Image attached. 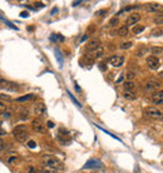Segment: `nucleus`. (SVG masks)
Instances as JSON below:
<instances>
[{
	"label": "nucleus",
	"instance_id": "2f4dec72",
	"mask_svg": "<svg viewBox=\"0 0 163 173\" xmlns=\"http://www.w3.org/2000/svg\"><path fill=\"white\" fill-rule=\"evenodd\" d=\"M0 19H3V20H4V23H5V24H6V25H8V26H10V28H11V29H15V30H18V28H16L15 25H13V24L10 23V22H8V20H6V19H4V18H3L1 15H0Z\"/></svg>",
	"mask_w": 163,
	"mask_h": 173
},
{
	"label": "nucleus",
	"instance_id": "dca6fc26",
	"mask_svg": "<svg viewBox=\"0 0 163 173\" xmlns=\"http://www.w3.org/2000/svg\"><path fill=\"white\" fill-rule=\"evenodd\" d=\"M99 47H100V40L99 39H93V40H91L88 43V45H87V50L92 51V50H94V49H97V48H99Z\"/></svg>",
	"mask_w": 163,
	"mask_h": 173
},
{
	"label": "nucleus",
	"instance_id": "f704fd0d",
	"mask_svg": "<svg viewBox=\"0 0 163 173\" xmlns=\"http://www.w3.org/2000/svg\"><path fill=\"white\" fill-rule=\"evenodd\" d=\"M5 109H6V105L3 102H0V114H4L5 113Z\"/></svg>",
	"mask_w": 163,
	"mask_h": 173
},
{
	"label": "nucleus",
	"instance_id": "a19ab883",
	"mask_svg": "<svg viewBox=\"0 0 163 173\" xmlns=\"http://www.w3.org/2000/svg\"><path fill=\"white\" fill-rule=\"evenodd\" d=\"M35 6H38V8H43L44 4H43V3H40V1H38V3H35Z\"/></svg>",
	"mask_w": 163,
	"mask_h": 173
},
{
	"label": "nucleus",
	"instance_id": "5701e85b",
	"mask_svg": "<svg viewBox=\"0 0 163 173\" xmlns=\"http://www.w3.org/2000/svg\"><path fill=\"white\" fill-rule=\"evenodd\" d=\"M123 86H124V91H133V89H134V83L127 80V82L123 83Z\"/></svg>",
	"mask_w": 163,
	"mask_h": 173
},
{
	"label": "nucleus",
	"instance_id": "9d476101",
	"mask_svg": "<svg viewBox=\"0 0 163 173\" xmlns=\"http://www.w3.org/2000/svg\"><path fill=\"white\" fill-rule=\"evenodd\" d=\"M152 102L153 104H163V91H157L152 94Z\"/></svg>",
	"mask_w": 163,
	"mask_h": 173
},
{
	"label": "nucleus",
	"instance_id": "8fccbe9b",
	"mask_svg": "<svg viewBox=\"0 0 163 173\" xmlns=\"http://www.w3.org/2000/svg\"><path fill=\"white\" fill-rule=\"evenodd\" d=\"M87 39H88V35H84V36L82 38V40H80V41H82V43H83V41H84V40H87Z\"/></svg>",
	"mask_w": 163,
	"mask_h": 173
},
{
	"label": "nucleus",
	"instance_id": "473e14b6",
	"mask_svg": "<svg viewBox=\"0 0 163 173\" xmlns=\"http://www.w3.org/2000/svg\"><path fill=\"white\" fill-rule=\"evenodd\" d=\"M153 22H154V24H163V16L157 15V16H156V18L153 19Z\"/></svg>",
	"mask_w": 163,
	"mask_h": 173
},
{
	"label": "nucleus",
	"instance_id": "cd10ccee",
	"mask_svg": "<svg viewBox=\"0 0 163 173\" xmlns=\"http://www.w3.org/2000/svg\"><path fill=\"white\" fill-rule=\"evenodd\" d=\"M67 93H68V95H69V97H70V99L73 100V102H74V104H75V105H78V107H79V108H82V104H80V103H79V102H78V100H77V99H75V98H74V97H73V94H72V93H70V92H67Z\"/></svg>",
	"mask_w": 163,
	"mask_h": 173
},
{
	"label": "nucleus",
	"instance_id": "aec40b11",
	"mask_svg": "<svg viewBox=\"0 0 163 173\" xmlns=\"http://www.w3.org/2000/svg\"><path fill=\"white\" fill-rule=\"evenodd\" d=\"M54 53H55V58H57V60H58V63L60 67H63V63H64V60H63V57H62V53H60V50L59 49H55L54 50Z\"/></svg>",
	"mask_w": 163,
	"mask_h": 173
},
{
	"label": "nucleus",
	"instance_id": "7ed1b4c3",
	"mask_svg": "<svg viewBox=\"0 0 163 173\" xmlns=\"http://www.w3.org/2000/svg\"><path fill=\"white\" fill-rule=\"evenodd\" d=\"M0 89L1 91H6V92H16L19 89V85L14 82L0 79Z\"/></svg>",
	"mask_w": 163,
	"mask_h": 173
},
{
	"label": "nucleus",
	"instance_id": "b1692460",
	"mask_svg": "<svg viewBox=\"0 0 163 173\" xmlns=\"http://www.w3.org/2000/svg\"><path fill=\"white\" fill-rule=\"evenodd\" d=\"M132 45H133V43H132V41H124V43L120 44V49H123V50L129 49V48H132Z\"/></svg>",
	"mask_w": 163,
	"mask_h": 173
},
{
	"label": "nucleus",
	"instance_id": "20e7f679",
	"mask_svg": "<svg viewBox=\"0 0 163 173\" xmlns=\"http://www.w3.org/2000/svg\"><path fill=\"white\" fill-rule=\"evenodd\" d=\"M144 113H145V116L149 117L152 119H162L163 118V112L157 109L156 107H148V108H145Z\"/></svg>",
	"mask_w": 163,
	"mask_h": 173
},
{
	"label": "nucleus",
	"instance_id": "f3484780",
	"mask_svg": "<svg viewBox=\"0 0 163 173\" xmlns=\"http://www.w3.org/2000/svg\"><path fill=\"white\" fill-rule=\"evenodd\" d=\"M123 98L127 99V100H136L137 98V94L134 93L133 91H124L123 93Z\"/></svg>",
	"mask_w": 163,
	"mask_h": 173
},
{
	"label": "nucleus",
	"instance_id": "79ce46f5",
	"mask_svg": "<svg viewBox=\"0 0 163 173\" xmlns=\"http://www.w3.org/2000/svg\"><path fill=\"white\" fill-rule=\"evenodd\" d=\"M29 173H38V172H37V169H35V168L29 167Z\"/></svg>",
	"mask_w": 163,
	"mask_h": 173
},
{
	"label": "nucleus",
	"instance_id": "a211bd4d",
	"mask_svg": "<svg viewBox=\"0 0 163 173\" xmlns=\"http://www.w3.org/2000/svg\"><path fill=\"white\" fill-rule=\"evenodd\" d=\"M128 33H129V29H128L127 25L126 26H120L119 29H118V32H117V34L119 36H126V35H128Z\"/></svg>",
	"mask_w": 163,
	"mask_h": 173
},
{
	"label": "nucleus",
	"instance_id": "58836bf2",
	"mask_svg": "<svg viewBox=\"0 0 163 173\" xmlns=\"http://www.w3.org/2000/svg\"><path fill=\"white\" fill-rule=\"evenodd\" d=\"M4 148H5V143H4V141L0 139V152L4 149Z\"/></svg>",
	"mask_w": 163,
	"mask_h": 173
},
{
	"label": "nucleus",
	"instance_id": "c9c22d12",
	"mask_svg": "<svg viewBox=\"0 0 163 173\" xmlns=\"http://www.w3.org/2000/svg\"><path fill=\"white\" fill-rule=\"evenodd\" d=\"M118 24V18H113V19H110V22H109V25L110 26H116Z\"/></svg>",
	"mask_w": 163,
	"mask_h": 173
},
{
	"label": "nucleus",
	"instance_id": "603ef678",
	"mask_svg": "<svg viewBox=\"0 0 163 173\" xmlns=\"http://www.w3.org/2000/svg\"><path fill=\"white\" fill-rule=\"evenodd\" d=\"M158 15H161V16H163V10H162V11H161V13L158 14Z\"/></svg>",
	"mask_w": 163,
	"mask_h": 173
},
{
	"label": "nucleus",
	"instance_id": "f03ea898",
	"mask_svg": "<svg viewBox=\"0 0 163 173\" xmlns=\"http://www.w3.org/2000/svg\"><path fill=\"white\" fill-rule=\"evenodd\" d=\"M43 164H44V167H49V168L57 169V171L64 169V164L62 163L58 158L53 157V155H45V157L43 158Z\"/></svg>",
	"mask_w": 163,
	"mask_h": 173
},
{
	"label": "nucleus",
	"instance_id": "393cba45",
	"mask_svg": "<svg viewBox=\"0 0 163 173\" xmlns=\"http://www.w3.org/2000/svg\"><path fill=\"white\" fill-rule=\"evenodd\" d=\"M144 30V26H142V25H137V26H134L133 28V33L134 34H139V33H142Z\"/></svg>",
	"mask_w": 163,
	"mask_h": 173
},
{
	"label": "nucleus",
	"instance_id": "6e6552de",
	"mask_svg": "<svg viewBox=\"0 0 163 173\" xmlns=\"http://www.w3.org/2000/svg\"><path fill=\"white\" fill-rule=\"evenodd\" d=\"M109 63H110V65H113V67L119 68V67H122L124 63V58L120 57V55H113V57L110 58Z\"/></svg>",
	"mask_w": 163,
	"mask_h": 173
},
{
	"label": "nucleus",
	"instance_id": "3c124183",
	"mask_svg": "<svg viewBox=\"0 0 163 173\" xmlns=\"http://www.w3.org/2000/svg\"><path fill=\"white\" fill-rule=\"evenodd\" d=\"M75 89H77L78 92H80V91H82V89H80V86H79L78 84H75Z\"/></svg>",
	"mask_w": 163,
	"mask_h": 173
},
{
	"label": "nucleus",
	"instance_id": "f257e3e1",
	"mask_svg": "<svg viewBox=\"0 0 163 173\" xmlns=\"http://www.w3.org/2000/svg\"><path fill=\"white\" fill-rule=\"evenodd\" d=\"M13 134H14V137H15V139L20 142V143L26 142L28 138H29V133L26 132V127L24 126V124H19V126L14 127Z\"/></svg>",
	"mask_w": 163,
	"mask_h": 173
},
{
	"label": "nucleus",
	"instance_id": "4c0bfd02",
	"mask_svg": "<svg viewBox=\"0 0 163 173\" xmlns=\"http://www.w3.org/2000/svg\"><path fill=\"white\" fill-rule=\"evenodd\" d=\"M6 134V130L4 128H1V123H0V136H5Z\"/></svg>",
	"mask_w": 163,
	"mask_h": 173
},
{
	"label": "nucleus",
	"instance_id": "9b49d317",
	"mask_svg": "<svg viewBox=\"0 0 163 173\" xmlns=\"http://www.w3.org/2000/svg\"><path fill=\"white\" fill-rule=\"evenodd\" d=\"M32 127H33V129L35 130V132H38V133H43L44 132V124H43V122H41L39 118H37V119L33 120V122H32Z\"/></svg>",
	"mask_w": 163,
	"mask_h": 173
},
{
	"label": "nucleus",
	"instance_id": "4468645a",
	"mask_svg": "<svg viewBox=\"0 0 163 173\" xmlns=\"http://www.w3.org/2000/svg\"><path fill=\"white\" fill-rule=\"evenodd\" d=\"M139 20H141V15L137 13H134V14H131V15L128 16L126 23H127V25H134V24H137Z\"/></svg>",
	"mask_w": 163,
	"mask_h": 173
},
{
	"label": "nucleus",
	"instance_id": "72a5a7b5",
	"mask_svg": "<svg viewBox=\"0 0 163 173\" xmlns=\"http://www.w3.org/2000/svg\"><path fill=\"white\" fill-rule=\"evenodd\" d=\"M20 118L24 119V120H26L28 118H29V114H28V110H23V112H22V116H20Z\"/></svg>",
	"mask_w": 163,
	"mask_h": 173
},
{
	"label": "nucleus",
	"instance_id": "6ab92c4d",
	"mask_svg": "<svg viewBox=\"0 0 163 173\" xmlns=\"http://www.w3.org/2000/svg\"><path fill=\"white\" fill-rule=\"evenodd\" d=\"M34 98H35V95H34V94H26V95H23V97L16 98V102H28V100H32Z\"/></svg>",
	"mask_w": 163,
	"mask_h": 173
},
{
	"label": "nucleus",
	"instance_id": "7c9ffc66",
	"mask_svg": "<svg viewBox=\"0 0 163 173\" xmlns=\"http://www.w3.org/2000/svg\"><path fill=\"white\" fill-rule=\"evenodd\" d=\"M126 77H127V79H128V80H129V82H132L134 78H136V74H134L133 72H128V73L126 74Z\"/></svg>",
	"mask_w": 163,
	"mask_h": 173
},
{
	"label": "nucleus",
	"instance_id": "37998d69",
	"mask_svg": "<svg viewBox=\"0 0 163 173\" xmlns=\"http://www.w3.org/2000/svg\"><path fill=\"white\" fill-rule=\"evenodd\" d=\"M10 114H11L10 112H5V113H4V117H5L6 119H8V118H10Z\"/></svg>",
	"mask_w": 163,
	"mask_h": 173
},
{
	"label": "nucleus",
	"instance_id": "bb28decb",
	"mask_svg": "<svg viewBox=\"0 0 163 173\" xmlns=\"http://www.w3.org/2000/svg\"><path fill=\"white\" fill-rule=\"evenodd\" d=\"M58 171L57 169H53V168H49V167H44L43 171H41L40 173H57Z\"/></svg>",
	"mask_w": 163,
	"mask_h": 173
},
{
	"label": "nucleus",
	"instance_id": "412c9836",
	"mask_svg": "<svg viewBox=\"0 0 163 173\" xmlns=\"http://www.w3.org/2000/svg\"><path fill=\"white\" fill-rule=\"evenodd\" d=\"M149 50H151V49H148L147 47H141L139 49L137 50V57H139V58H141V57H144V55L147 54Z\"/></svg>",
	"mask_w": 163,
	"mask_h": 173
},
{
	"label": "nucleus",
	"instance_id": "ddd939ff",
	"mask_svg": "<svg viewBox=\"0 0 163 173\" xmlns=\"http://www.w3.org/2000/svg\"><path fill=\"white\" fill-rule=\"evenodd\" d=\"M145 10H147L148 13H157L159 10L162 11L163 8L161 4H157V3H149V4H147V6H145Z\"/></svg>",
	"mask_w": 163,
	"mask_h": 173
},
{
	"label": "nucleus",
	"instance_id": "de8ad7c7",
	"mask_svg": "<svg viewBox=\"0 0 163 173\" xmlns=\"http://www.w3.org/2000/svg\"><path fill=\"white\" fill-rule=\"evenodd\" d=\"M82 1H73V6H77V5H79Z\"/></svg>",
	"mask_w": 163,
	"mask_h": 173
},
{
	"label": "nucleus",
	"instance_id": "c85d7f7f",
	"mask_svg": "<svg viewBox=\"0 0 163 173\" xmlns=\"http://www.w3.org/2000/svg\"><path fill=\"white\" fill-rule=\"evenodd\" d=\"M50 39H51V40H59V41H63V40H64V38L62 36V35H59V34H53V35L50 36Z\"/></svg>",
	"mask_w": 163,
	"mask_h": 173
},
{
	"label": "nucleus",
	"instance_id": "a18cd8bd",
	"mask_svg": "<svg viewBox=\"0 0 163 173\" xmlns=\"http://www.w3.org/2000/svg\"><path fill=\"white\" fill-rule=\"evenodd\" d=\"M57 13H58V8H54L53 10H51V15H55Z\"/></svg>",
	"mask_w": 163,
	"mask_h": 173
},
{
	"label": "nucleus",
	"instance_id": "ea45409f",
	"mask_svg": "<svg viewBox=\"0 0 163 173\" xmlns=\"http://www.w3.org/2000/svg\"><path fill=\"white\" fill-rule=\"evenodd\" d=\"M20 16H22V18H28V16H29V13H28V11H22V13H20Z\"/></svg>",
	"mask_w": 163,
	"mask_h": 173
},
{
	"label": "nucleus",
	"instance_id": "c756f323",
	"mask_svg": "<svg viewBox=\"0 0 163 173\" xmlns=\"http://www.w3.org/2000/svg\"><path fill=\"white\" fill-rule=\"evenodd\" d=\"M151 34H152L153 36H161L162 34H163V32H162L161 29H154V30H152Z\"/></svg>",
	"mask_w": 163,
	"mask_h": 173
},
{
	"label": "nucleus",
	"instance_id": "f8f14e48",
	"mask_svg": "<svg viewBox=\"0 0 163 173\" xmlns=\"http://www.w3.org/2000/svg\"><path fill=\"white\" fill-rule=\"evenodd\" d=\"M88 53H89V58H91V59H98V58H100L103 55L104 49H103V47L100 45L99 48H97V49L92 50V51H88Z\"/></svg>",
	"mask_w": 163,
	"mask_h": 173
},
{
	"label": "nucleus",
	"instance_id": "39448f33",
	"mask_svg": "<svg viewBox=\"0 0 163 173\" xmlns=\"http://www.w3.org/2000/svg\"><path fill=\"white\" fill-rule=\"evenodd\" d=\"M57 138H58V141L63 144H68V143H70V141H72L70 134H69V132L67 129H64V128H60V129H59Z\"/></svg>",
	"mask_w": 163,
	"mask_h": 173
},
{
	"label": "nucleus",
	"instance_id": "2eb2a0df",
	"mask_svg": "<svg viewBox=\"0 0 163 173\" xmlns=\"http://www.w3.org/2000/svg\"><path fill=\"white\" fill-rule=\"evenodd\" d=\"M34 112H35V114H38V116H41V114H44L47 112V108H45V104L44 103H37L35 105H34Z\"/></svg>",
	"mask_w": 163,
	"mask_h": 173
},
{
	"label": "nucleus",
	"instance_id": "423d86ee",
	"mask_svg": "<svg viewBox=\"0 0 163 173\" xmlns=\"http://www.w3.org/2000/svg\"><path fill=\"white\" fill-rule=\"evenodd\" d=\"M147 65L148 68L152 69V70H156L159 67V59L158 57H154V55H151V57L147 58Z\"/></svg>",
	"mask_w": 163,
	"mask_h": 173
},
{
	"label": "nucleus",
	"instance_id": "4be33fe9",
	"mask_svg": "<svg viewBox=\"0 0 163 173\" xmlns=\"http://www.w3.org/2000/svg\"><path fill=\"white\" fill-rule=\"evenodd\" d=\"M151 51H152V54H153L154 57H158L159 54L163 53V48H161V47H152Z\"/></svg>",
	"mask_w": 163,
	"mask_h": 173
},
{
	"label": "nucleus",
	"instance_id": "e433bc0d",
	"mask_svg": "<svg viewBox=\"0 0 163 173\" xmlns=\"http://www.w3.org/2000/svg\"><path fill=\"white\" fill-rule=\"evenodd\" d=\"M28 147L32 148V149H33V148H35V147H37V143H35L34 141H29V142H28Z\"/></svg>",
	"mask_w": 163,
	"mask_h": 173
},
{
	"label": "nucleus",
	"instance_id": "09e8293b",
	"mask_svg": "<svg viewBox=\"0 0 163 173\" xmlns=\"http://www.w3.org/2000/svg\"><path fill=\"white\" fill-rule=\"evenodd\" d=\"M103 13H106V10H100V11L97 13V15H103Z\"/></svg>",
	"mask_w": 163,
	"mask_h": 173
},
{
	"label": "nucleus",
	"instance_id": "c03bdc74",
	"mask_svg": "<svg viewBox=\"0 0 163 173\" xmlns=\"http://www.w3.org/2000/svg\"><path fill=\"white\" fill-rule=\"evenodd\" d=\"M16 159H18V158H16V157H13V158H10V159H9V163H14V162H15Z\"/></svg>",
	"mask_w": 163,
	"mask_h": 173
},
{
	"label": "nucleus",
	"instance_id": "0eeeda50",
	"mask_svg": "<svg viewBox=\"0 0 163 173\" xmlns=\"http://www.w3.org/2000/svg\"><path fill=\"white\" fill-rule=\"evenodd\" d=\"M91 168H102V162L98 159H89L83 166V169H91Z\"/></svg>",
	"mask_w": 163,
	"mask_h": 173
},
{
	"label": "nucleus",
	"instance_id": "a878e982",
	"mask_svg": "<svg viewBox=\"0 0 163 173\" xmlns=\"http://www.w3.org/2000/svg\"><path fill=\"white\" fill-rule=\"evenodd\" d=\"M0 99L4 100V102H11V100H13L11 97L8 95V94H0Z\"/></svg>",
	"mask_w": 163,
	"mask_h": 173
},
{
	"label": "nucleus",
	"instance_id": "49530a36",
	"mask_svg": "<svg viewBox=\"0 0 163 173\" xmlns=\"http://www.w3.org/2000/svg\"><path fill=\"white\" fill-rule=\"evenodd\" d=\"M53 127H54V123L49 120V122H48V128H53Z\"/></svg>",
	"mask_w": 163,
	"mask_h": 173
},
{
	"label": "nucleus",
	"instance_id": "1a4fd4ad",
	"mask_svg": "<svg viewBox=\"0 0 163 173\" xmlns=\"http://www.w3.org/2000/svg\"><path fill=\"white\" fill-rule=\"evenodd\" d=\"M161 86V84H159L158 82H153V80H149V82H147L145 83V85H144V91L145 92H157V89Z\"/></svg>",
	"mask_w": 163,
	"mask_h": 173
}]
</instances>
